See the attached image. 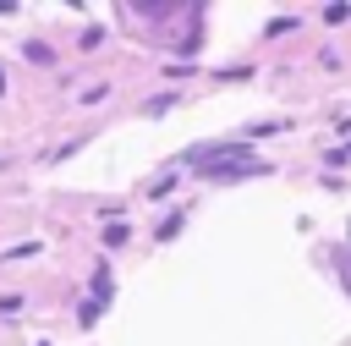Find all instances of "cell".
Segmentation results:
<instances>
[{"instance_id":"3957f363","label":"cell","mask_w":351,"mask_h":346,"mask_svg":"<svg viewBox=\"0 0 351 346\" xmlns=\"http://www.w3.org/2000/svg\"><path fill=\"white\" fill-rule=\"evenodd\" d=\"M291 27H296V22H291V16H274V22H269V27H263V33H269V38H280V33H291Z\"/></svg>"},{"instance_id":"277c9868","label":"cell","mask_w":351,"mask_h":346,"mask_svg":"<svg viewBox=\"0 0 351 346\" xmlns=\"http://www.w3.org/2000/svg\"><path fill=\"white\" fill-rule=\"evenodd\" d=\"M324 16H329V22H351V5H329Z\"/></svg>"},{"instance_id":"5b68a950","label":"cell","mask_w":351,"mask_h":346,"mask_svg":"<svg viewBox=\"0 0 351 346\" xmlns=\"http://www.w3.org/2000/svg\"><path fill=\"white\" fill-rule=\"evenodd\" d=\"M0 93H5V66H0Z\"/></svg>"},{"instance_id":"7a4b0ae2","label":"cell","mask_w":351,"mask_h":346,"mask_svg":"<svg viewBox=\"0 0 351 346\" xmlns=\"http://www.w3.org/2000/svg\"><path fill=\"white\" fill-rule=\"evenodd\" d=\"M27 60H38V66H49V60H55V49H49V44H27Z\"/></svg>"},{"instance_id":"6da1fadb","label":"cell","mask_w":351,"mask_h":346,"mask_svg":"<svg viewBox=\"0 0 351 346\" xmlns=\"http://www.w3.org/2000/svg\"><path fill=\"white\" fill-rule=\"evenodd\" d=\"M329 258H335V269H340V280H346V291H351V247H335Z\"/></svg>"}]
</instances>
